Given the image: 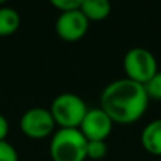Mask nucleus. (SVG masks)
I'll return each mask as SVG.
<instances>
[{
	"label": "nucleus",
	"instance_id": "obj_3",
	"mask_svg": "<svg viewBox=\"0 0 161 161\" xmlns=\"http://www.w3.org/2000/svg\"><path fill=\"white\" fill-rule=\"evenodd\" d=\"M50 112L55 125H59L61 129H79L88 112V106L80 96L65 92L53 100Z\"/></svg>",
	"mask_w": 161,
	"mask_h": 161
},
{
	"label": "nucleus",
	"instance_id": "obj_5",
	"mask_svg": "<svg viewBox=\"0 0 161 161\" xmlns=\"http://www.w3.org/2000/svg\"><path fill=\"white\" fill-rule=\"evenodd\" d=\"M20 127L30 139H44L53 133L55 122L50 110L44 108H33L23 114Z\"/></svg>",
	"mask_w": 161,
	"mask_h": 161
},
{
	"label": "nucleus",
	"instance_id": "obj_9",
	"mask_svg": "<svg viewBox=\"0 0 161 161\" xmlns=\"http://www.w3.org/2000/svg\"><path fill=\"white\" fill-rule=\"evenodd\" d=\"M79 10L89 21L91 20L99 21V20L106 19L110 14L112 4L108 0H82Z\"/></svg>",
	"mask_w": 161,
	"mask_h": 161
},
{
	"label": "nucleus",
	"instance_id": "obj_6",
	"mask_svg": "<svg viewBox=\"0 0 161 161\" xmlns=\"http://www.w3.org/2000/svg\"><path fill=\"white\" fill-rule=\"evenodd\" d=\"M112 129H113V120L100 108L88 109L79 126L80 133L88 142H106Z\"/></svg>",
	"mask_w": 161,
	"mask_h": 161
},
{
	"label": "nucleus",
	"instance_id": "obj_10",
	"mask_svg": "<svg viewBox=\"0 0 161 161\" xmlns=\"http://www.w3.org/2000/svg\"><path fill=\"white\" fill-rule=\"evenodd\" d=\"M20 27V16L14 8H0V37H7L16 33Z\"/></svg>",
	"mask_w": 161,
	"mask_h": 161
},
{
	"label": "nucleus",
	"instance_id": "obj_13",
	"mask_svg": "<svg viewBox=\"0 0 161 161\" xmlns=\"http://www.w3.org/2000/svg\"><path fill=\"white\" fill-rule=\"evenodd\" d=\"M80 3H82V0H53L51 4L58 10H61V13H65V11L79 10Z\"/></svg>",
	"mask_w": 161,
	"mask_h": 161
},
{
	"label": "nucleus",
	"instance_id": "obj_12",
	"mask_svg": "<svg viewBox=\"0 0 161 161\" xmlns=\"http://www.w3.org/2000/svg\"><path fill=\"white\" fill-rule=\"evenodd\" d=\"M144 89L147 92L148 99L161 100V71L156 74L147 83H144Z\"/></svg>",
	"mask_w": 161,
	"mask_h": 161
},
{
	"label": "nucleus",
	"instance_id": "obj_7",
	"mask_svg": "<svg viewBox=\"0 0 161 161\" xmlns=\"http://www.w3.org/2000/svg\"><path fill=\"white\" fill-rule=\"evenodd\" d=\"M89 28V20L80 10L65 11L57 19L55 31L59 38L65 41H78L86 34Z\"/></svg>",
	"mask_w": 161,
	"mask_h": 161
},
{
	"label": "nucleus",
	"instance_id": "obj_15",
	"mask_svg": "<svg viewBox=\"0 0 161 161\" xmlns=\"http://www.w3.org/2000/svg\"><path fill=\"white\" fill-rule=\"evenodd\" d=\"M8 134V123L3 114H0V142H4Z\"/></svg>",
	"mask_w": 161,
	"mask_h": 161
},
{
	"label": "nucleus",
	"instance_id": "obj_2",
	"mask_svg": "<svg viewBox=\"0 0 161 161\" xmlns=\"http://www.w3.org/2000/svg\"><path fill=\"white\" fill-rule=\"evenodd\" d=\"M88 140L79 129H59L51 139L50 154L54 161H85Z\"/></svg>",
	"mask_w": 161,
	"mask_h": 161
},
{
	"label": "nucleus",
	"instance_id": "obj_4",
	"mask_svg": "<svg viewBox=\"0 0 161 161\" xmlns=\"http://www.w3.org/2000/svg\"><path fill=\"white\" fill-rule=\"evenodd\" d=\"M123 68L127 79L137 83H147L158 72V64L150 50L144 47H133L125 54Z\"/></svg>",
	"mask_w": 161,
	"mask_h": 161
},
{
	"label": "nucleus",
	"instance_id": "obj_14",
	"mask_svg": "<svg viewBox=\"0 0 161 161\" xmlns=\"http://www.w3.org/2000/svg\"><path fill=\"white\" fill-rule=\"evenodd\" d=\"M0 161H19L17 151L6 140L0 142Z\"/></svg>",
	"mask_w": 161,
	"mask_h": 161
},
{
	"label": "nucleus",
	"instance_id": "obj_11",
	"mask_svg": "<svg viewBox=\"0 0 161 161\" xmlns=\"http://www.w3.org/2000/svg\"><path fill=\"white\" fill-rule=\"evenodd\" d=\"M108 154V144L106 142H88L86 146V158L102 160Z\"/></svg>",
	"mask_w": 161,
	"mask_h": 161
},
{
	"label": "nucleus",
	"instance_id": "obj_16",
	"mask_svg": "<svg viewBox=\"0 0 161 161\" xmlns=\"http://www.w3.org/2000/svg\"><path fill=\"white\" fill-rule=\"evenodd\" d=\"M157 161H161V158H160V160H157Z\"/></svg>",
	"mask_w": 161,
	"mask_h": 161
},
{
	"label": "nucleus",
	"instance_id": "obj_1",
	"mask_svg": "<svg viewBox=\"0 0 161 161\" xmlns=\"http://www.w3.org/2000/svg\"><path fill=\"white\" fill-rule=\"evenodd\" d=\"M148 96L144 86L127 78L110 82L100 95V109L109 114L113 123L130 125L146 113Z\"/></svg>",
	"mask_w": 161,
	"mask_h": 161
},
{
	"label": "nucleus",
	"instance_id": "obj_8",
	"mask_svg": "<svg viewBox=\"0 0 161 161\" xmlns=\"http://www.w3.org/2000/svg\"><path fill=\"white\" fill-rule=\"evenodd\" d=\"M142 144L148 153L161 157V119L150 122L142 131Z\"/></svg>",
	"mask_w": 161,
	"mask_h": 161
}]
</instances>
